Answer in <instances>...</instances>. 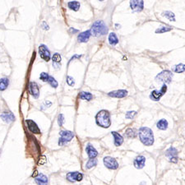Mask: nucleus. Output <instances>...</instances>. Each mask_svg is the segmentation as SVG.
<instances>
[{
	"instance_id": "obj_1",
	"label": "nucleus",
	"mask_w": 185,
	"mask_h": 185,
	"mask_svg": "<svg viewBox=\"0 0 185 185\" xmlns=\"http://www.w3.org/2000/svg\"><path fill=\"white\" fill-rule=\"evenodd\" d=\"M139 138L142 142L143 145L150 146L153 145L154 143V135H153V132L150 128L147 127H142L139 129Z\"/></svg>"
},
{
	"instance_id": "obj_2",
	"label": "nucleus",
	"mask_w": 185,
	"mask_h": 185,
	"mask_svg": "<svg viewBox=\"0 0 185 185\" xmlns=\"http://www.w3.org/2000/svg\"><path fill=\"white\" fill-rule=\"evenodd\" d=\"M96 124L101 128H108L111 125L110 114L107 110H101L96 116Z\"/></svg>"
},
{
	"instance_id": "obj_3",
	"label": "nucleus",
	"mask_w": 185,
	"mask_h": 185,
	"mask_svg": "<svg viewBox=\"0 0 185 185\" xmlns=\"http://www.w3.org/2000/svg\"><path fill=\"white\" fill-rule=\"evenodd\" d=\"M91 32L94 36H101L105 35L108 32V28L103 21H96L91 27Z\"/></svg>"
},
{
	"instance_id": "obj_4",
	"label": "nucleus",
	"mask_w": 185,
	"mask_h": 185,
	"mask_svg": "<svg viewBox=\"0 0 185 185\" xmlns=\"http://www.w3.org/2000/svg\"><path fill=\"white\" fill-rule=\"evenodd\" d=\"M59 135H60V138H59V146H64L65 144H67L68 142H69L74 137V133L71 131H61L59 133Z\"/></svg>"
},
{
	"instance_id": "obj_5",
	"label": "nucleus",
	"mask_w": 185,
	"mask_h": 185,
	"mask_svg": "<svg viewBox=\"0 0 185 185\" xmlns=\"http://www.w3.org/2000/svg\"><path fill=\"white\" fill-rule=\"evenodd\" d=\"M173 73L170 71L165 70V71L161 72L158 74L157 76H155V80L159 81H162L163 83H170L172 81Z\"/></svg>"
},
{
	"instance_id": "obj_6",
	"label": "nucleus",
	"mask_w": 185,
	"mask_h": 185,
	"mask_svg": "<svg viewBox=\"0 0 185 185\" xmlns=\"http://www.w3.org/2000/svg\"><path fill=\"white\" fill-rule=\"evenodd\" d=\"M104 165L106 168H108L109 170H117L118 168V161L114 159V158L111 157V156H105L103 159Z\"/></svg>"
},
{
	"instance_id": "obj_7",
	"label": "nucleus",
	"mask_w": 185,
	"mask_h": 185,
	"mask_svg": "<svg viewBox=\"0 0 185 185\" xmlns=\"http://www.w3.org/2000/svg\"><path fill=\"white\" fill-rule=\"evenodd\" d=\"M166 91H167V86H166L165 84H164L160 90H159V91H158V90H155V91H153L152 92L150 93V98L151 99L152 101H159V100L161 98V96H163L165 95Z\"/></svg>"
},
{
	"instance_id": "obj_8",
	"label": "nucleus",
	"mask_w": 185,
	"mask_h": 185,
	"mask_svg": "<svg viewBox=\"0 0 185 185\" xmlns=\"http://www.w3.org/2000/svg\"><path fill=\"white\" fill-rule=\"evenodd\" d=\"M39 56L41 57V59H44V61L48 62L50 60V58H51L50 52L44 44H40L39 46Z\"/></svg>"
},
{
	"instance_id": "obj_9",
	"label": "nucleus",
	"mask_w": 185,
	"mask_h": 185,
	"mask_svg": "<svg viewBox=\"0 0 185 185\" xmlns=\"http://www.w3.org/2000/svg\"><path fill=\"white\" fill-rule=\"evenodd\" d=\"M165 155L167 156L170 162L176 163L178 161V150H176V148L173 147V146L169 148L166 150Z\"/></svg>"
},
{
	"instance_id": "obj_10",
	"label": "nucleus",
	"mask_w": 185,
	"mask_h": 185,
	"mask_svg": "<svg viewBox=\"0 0 185 185\" xmlns=\"http://www.w3.org/2000/svg\"><path fill=\"white\" fill-rule=\"evenodd\" d=\"M83 179V175L79 172H69L67 174V179L69 182L74 183L76 181H81Z\"/></svg>"
},
{
	"instance_id": "obj_11",
	"label": "nucleus",
	"mask_w": 185,
	"mask_h": 185,
	"mask_svg": "<svg viewBox=\"0 0 185 185\" xmlns=\"http://www.w3.org/2000/svg\"><path fill=\"white\" fill-rule=\"evenodd\" d=\"M143 0H131L130 7L133 12H141L143 10Z\"/></svg>"
},
{
	"instance_id": "obj_12",
	"label": "nucleus",
	"mask_w": 185,
	"mask_h": 185,
	"mask_svg": "<svg viewBox=\"0 0 185 185\" xmlns=\"http://www.w3.org/2000/svg\"><path fill=\"white\" fill-rule=\"evenodd\" d=\"M29 90H30V93L31 94V96H33L34 98L35 99L39 98V89L36 82H35V81H31L29 84Z\"/></svg>"
},
{
	"instance_id": "obj_13",
	"label": "nucleus",
	"mask_w": 185,
	"mask_h": 185,
	"mask_svg": "<svg viewBox=\"0 0 185 185\" xmlns=\"http://www.w3.org/2000/svg\"><path fill=\"white\" fill-rule=\"evenodd\" d=\"M26 123L27 124V128L31 131V133H35V134H39L40 133V129L39 128V127L37 126V124L35 123L33 120L31 119H27L26 120Z\"/></svg>"
},
{
	"instance_id": "obj_14",
	"label": "nucleus",
	"mask_w": 185,
	"mask_h": 185,
	"mask_svg": "<svg viewBox=\"0 0 185 185\" xmlns=\"http://www.w3.org/2000/svg\"><path fill=\"white\" fill-rule=\"evenodd\" d=\"M35 181L38 185H48L49 183V179L46 175L44 174H38V175L35 177Z\"/></svg>"
},
{
	"instance_id": "obj_15",
	"label": "nucleus",
	"mask_w": 185,
	"mask_h": 185,
	"mask_svg": "<svg viewBox=\"0 0 185 185\" xmlns=\"http://www.w3.org/2000/svg\"><path fill=\"white\" fill-rule=\"evenodd\" d=\"M128 95V91L125 90H117V91H110L108 93V96L113 98H124Z\"/></svg>"
},
{
	"instance_id": "obj_16",
	"label": "nucleus",
	"mask_w": 185,
	"mask_h": 185,
	"mask_svg": "<svg viewBox=\"0 0 185 185\" xmlns=\"http://www.w3.org/2000/svg\"><path fill=\"white\" fill-rule=\"evenodd\" d=\"M86 151L87 153V155H88V157L90 159H93V158H96L97 155H98V152H97V150L95 147H94L93 146L88 143L87 146H86Z\"/></svg>"
},
{
	"instance_id": "obj_17",
	"label": "nucleus",
	"mask_w": 185,
	"mask_h": 185,
	"mask_svg": "<svg viewBox=\"0 0 185 185\" xmlns=\"http://www.w3.org/2000/svg\"><path fill=\"white\" fill-rule=\"evenodd\" d=\"M145 162H146V158L143 156V155H138L137 157L135 158V160H134V166H135L137 169H142L144 167V165H145Z\"/></svg>"
},
{
	"instance_id": "obj_18",
	"label": "nucleus",
	"mask_w": 185,
	"mask_h": 185,
	"mask_svg": "<svg viewBox=\"0 0 185 185\" xmlns=\"http://www.w3.org/2000/svg\"><path fill=\"white\" fill-rule=\"evenodd\" d=\"M1 118H2V120L4 121L5 123H11L12 121L15 120V116L14 114L12 113V112H3V113H1V115H0Z\"/></svg>"
},
{
	"instance_id": "obj_19",
	"label": "nucleus",
	"mask_w": 185,
	"mask_h": 185,
	"mask_svg": "<svg viewBox=\"0 0 185 185\" xmlns=\"http://www.w3.org/2000/svg\"><path fill=\"white\" fill-rule=\"evenodd\" d=\"M91 35V32L90 30L88 31H86L81 32V34H79L78 37H77V39H78L79 42L81 43H85V42H87L90 39V37Z\"/></svg>"
},
{
	"instance_id": "obj_20",
	"label": "nucleus",
	"mask_w": 185,
	"mask_h": 185,
	"mask_svg": "<svg viewBox=\"0 0 185 185\" xmlns=\"http://www.w3.org/2000/svg\"><path fill=\"white\" fill-rule=\"evenodd\" d=\"M52 61H53V65L55 68H60V63H61V55L60 54L55 53L52 57Z\"/></svg>"
},
{
	"instance_id": "obj_21",
	"label": "nucleus",
	"mask_w": 185,
	"mask_h": 185,
	"mask_svg": "<svg viewBox=\"0 0 185 185\" xmlns=\"http://www.w3.org/2000/svg\"><path fill=\"white\" fill-rule=\"evenodd\" d=\"M112 135L113 136V138H114V145L116 146H119L123 144V138L119 133H116V132H112Z\"/></svg>"
},
{
	"instance_id": "obj_22",
	"label": "nucleus",
	"mask_w": 185,
	"mask_h": 185,
	"mask_svg": "<svg viewBox=\"0 0 185 185\" xmlns=\"http://www.w3.org/2000/svg\"><path fill=\"white\" fill-rule=\"evenodd\" d=\"M79 98L81 99V100H84V101H90L92 100V98H93V96H92L91 93H89V92H85V91H82V92H81L80 95H79Z\"/></svg>"
},
{
	"instance_id": "obj_23",
	"label": "nucleus",
	"mask_w": 185,
	"mask_h": 185,
	"mask_svg": "<svg viewBox=\"0 0 185 185\" xmlns=\"http://www.w3.org/2000/svg\"><path fill=\"white\" fill-rule=\"evenodd\" d=\"M68 7L70 9L76 12V11H78L79 10L81 5H80L79 2H77V1H71V2H69L68 3Z\"/></svg>"
},
{
	"instance_id": "obj_24",
	"label": "nucleus",
	"mask_w": 185,
	"mask_h": 185,
	"mask_svg": "<svg viewBox=\"0 0 185 185\" xmlns=\"http://www.w3.org/2000/svg\"><path fill=\"white\" fill-rule=\"evenodd\" d=\"M8 84H9V81H8V79L6 78V77L0 79V91H5V90L7 88Z\"/></svg>"
},
{
	"instance_id": "obj_25",
	"label": "nucleus",
	"mask_w": 185,
	"mask_h": 185,
	"mask_svg": "<svg viewBox=\"0 0 185 185\" xmlns=\"http://www.w3.org/2000/svg\"><path fill=\"white\" fill-rule=\"evenodd\" d=\"M126 136L128 137V138H135L138 135V132L136 129L134 128H128L126 130Z\"/></svg>"
},
{
	"instance_id": "obj_26",
	"label": "nucleus",
	"mask_w": 185,
	"mask_h": 185,
	"mask_svg": "<svg viewBox=\"0 0 185 185\" xmlns=\"http://www.w3.org/2000/svg\"><path fill=\"white\" fill-rule=\"evenodd\" d=\"M109 42L111 45H116L118 43V39L116 36L115 33H110L109 35Z\"/></svg>"
},
{
	"instance_id": "obj_27",
	"label": "nucleus",
	"mask_w": 185,
	"mask_h": 185,
	"mask_svg": "<svg viewBox=\"0 0 185 185\" xmlns=\"http://www.w3.org/2000/svg\"><path fill=\"white\" fill-rule=\"evenodd\" d=\"M156 125H157V128L160 130H165L168 128V122L165 119H160L158 121Z\"/></svg>"
},
{
	"instance_id": "obj_28",
	"label": "nucleus",
	"mask_w": 185,
	"mask_h": 185,
	"mask_svg": "<svg viewBox=\"0 0 185 185\" xmlns=\"http://www.w3.org/2000/svg\"><path fill=\"white\" fill-rule=\"evenodd\" d=\"M97 165V160L96 158H93V159H90V160L87 161L86 165V168L87 170H90L92 167H95L96 165Z\"/></svg>"
},
{
	"instance_id": "obj_29",
	"label": "nucleus",
	"mask_w": 185,
	"mask_h": 185,
	"mask_svg": "<svg viewBox=\"0 0 185 185\" xmlns=\"http://www.w3.org/2000/svg\"><path fill=\"white\" fill-rule=\"evenodd\" d=\"M162 16L163 17H167L168 19L170 20V21L175 22V16L172 12H170V11H165V12H164L162 13Z\"/></svg>"
},
{
	"instance_id": "obj_30",
	"label": "nucleus",
	"mask_w": 185,
	"mask_h": 185,
	"mask_svg": "<svg viewBox=\"0 0 185 185\" xmlns=\"http://www.w3.org/2000/svg\"><path fill=\"white\" fill-rule=\"evenodd\" d=\"M174 71H175V72H178V73L183 72H185V64H178V65H176V66L174 68Z\"/></svg>"
},
{
	"instance_id": "obj_31",
	"label": "nucleus",
	"mask_w": 185,
	"mask_h": 185,
	"mask_svg": "<svg viewBox=\"0 0 185 185\" xmlns=\"http://www.w3.org/2000/svg\"><path fill=\"white\" fill-rule=\"evenodd\" d=\"M48 82L49 83V85L52 86V87H54V88H57L58 87V81L54 79V77H53V76H49V80H48Z\"/></svg>"
},
{
	"instance_id": "obj_32",
	"label": "nucleus",
	"mask_w": 185,
	"mask_h": 185,
	"mask_svg": "<svg viewBox=\"0 0 185 185\" xmlns=\"http://www.w3.org/2000/svg\"><path fill=\"white\" fill-rule=\"evenodd\" d=\"M171 30H172L171 27H160V28H159V29L156 30V31H155V33H164V32L170 31H171Z\"/></svg>"
},
{
	"instance_id": "obj_33",
	"label": "nucleus",
	"mask_w": 185,
	"mask_h": 185,
	"mask_svg": "<svg viewBox=\"0 0 185 185\" xmlns=\"http://www.w3.org/2000/svg\"><path fill=\"white\" fill-rule=\"evenodd\" d=\"M49 77V75L47 72H41L39 75V79L43 81H48Z\"/></svg>"
},
{
	"instance_id": "obj_34",
	"label": "nucleus",
	"mask_w": 185,
	"mask_h": 185,
	"mask_svg": "<svg viewBox=\"0 0 185 185\" xmlns=\"http://www.w3.org/2000/svg\"><path fill=\"white\" fill-rule=\"evenodd\" d=\"M137 114V112L136 111H128V112H127L126 113V118H134V116Z\"/></svg>"
},
{
	"instance_id": "obj_35",
	"label": "nucleus",
	"mask_w": 185,
	"mask_h": 185,
	"mask_svg": "<svg viewBox=\"0 0 185 185\" xmlns=\"http://www.w3.org/2000/svg\"><path fill=\"white\" fill-rule=\"evenodd\" d=\"M64 114L60 113V114L58 116V123H59V125L60 126V127H62L63 124H64Z\"/></svg>"
},
{
	"instance_id": "obj_36",
	"label": "nucleus",
	"mask_w": 185,
	"mask_h": 185,
	"mask_svg": "<svg viewBox=\"0 0 185 185\" xmlns=\"http://www.w3.org/2000/svg\"><path fill=\"white\" fill-rule=\"evenodd\" d=\"M67 83L70 86H73L74 84H75V81H74V79L70 76H68L67 77Z\"/></svg>"
},
{
	"instance_id": "obj_37",
	"label": "nucleus",
	"mask_w": 185,
	"mask_h": 185,
	"mask_svg": "<svg viewBox=\"0 0 185 185\" xmlns=\"http://www.w3.org/2000/svg\"><path fill=\"white\" fill-rule=\"evenodd\" d=\"M52 105V103L50 102V101H44V103L42 104L41 105V109H45L49 108V107H50V106Z\"/></svg>"
},
{
	"instance_id": "obj_38",
	"label": "nucleus",
	"mask_w": 185,
	"mask_h": 185,
	"mask_svg": "<svg viewBox=\"0 0 185 185\" xmlns=\"http://www.w3.org/2000/svg\"><path fill=\"white\" fill-rule=\"evenodd\" d=\"M46 161H47L46 157L43 155V156H41V158L39 159V161H38V165H44V163H46Z\"/></svg>"
},
{
	"instance_id": "obj_39",
	"label": "nucleus",
	"mask_w": 185,
	"mask_h": 185,
	"mask_svg": "<svg viewBox=\"0 0 185 185\" xmlns=\"http://www.w3.org/2000/svg\"><path fill=\"white\" fill-rule=\"evenodd\" d=\"M42 27H43V29H44V30H49V26H48V25L46 24V23H45V22H43V23H42V26H41Z\"/></svg>"
},
{
	"instance_id": "obj_40",
	"label": "nucleus",
	"mask_w": 185,
	"mask_h": 185,
	"mask_svg": "<svg viewBox=\"0 0 185 185\" xmlns=\"http://www.w3.org/2000/svg\"><path fill=\"white\" fill-rule=\"evenodd\" d=\"M69 31L72 32V34H74V33H76V32H78V30H76V29H73V28H71V29L69 30Z\"/></svg>"
},
{
	"instance_id": "obj_41",
	"label": "nucleus",
	"mask_w": 185,
	"mask_h": 185,
	"mask_svg": "<svg viewBox=\"0 0 185 185\" xmlns=\"http://www.w3.org/2000/svg\"><path fill=\"white\" fill-rule=\"evenodd\" d=\"M76 58H78V59H79V58H81V55H74V56L72 57V58L71 59H70V61H69V63H70V62H71V61H72V60H73L74 59H76Z\"/></svg>"
},
{
	"instance_id": "obj_42",
	"label": "nucleus",
	"mask_w": 185,
	"mask_h": 185,
	"mask_svg": "<svg viewBox=\"0 0 185 185\" xmlns=\"http://www.w3.org/2000/svg\"><path fill=\"white\" fill-rule=\"evenodd\" d=\"M100 1H104V0H100Z\"/></svg>"
}]
</instances>
